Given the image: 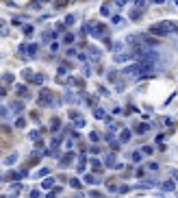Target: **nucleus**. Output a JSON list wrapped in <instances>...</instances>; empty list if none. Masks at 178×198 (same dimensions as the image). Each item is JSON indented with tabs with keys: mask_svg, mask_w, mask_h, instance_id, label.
I'll return each mask as SVG.
<instances>
[{
	"mask_svg": "<svg viewBox=\"0 0 178 198\" xmlns=\"http://www.w3.org/2000/svg\"><path fill=\"white\" fill-rule=\"evenodd\" d=\"M150 33L152 35H170V33H178V26L172 24V22H161V24H154V26H150Z\"/></svg>",
	"mask_w": 178,
	"mask_h": 198,
	"instance_id": "f257e3e1",
	"label": "nucleus"
},
{
	"mask_svg": "<svg viewBox=\"0 0 178 198\" xmlns=\"http://www.w3.org/2000/svg\"><path fill=\"white\" fill-rule=\"evenodd\" d=\"M39 105H44V107L52 105V91L50 89H41L39 91Z\"/></svg>",
	"mask_w": 178,
	"mask_h": 198,
	"instance_id": "f03ea898",
	"label": "nucleus"
},
{
	"mask_svg": "<svg viewBox=\"0 0 178 198\" xmlns=\"http://www.w3.org/2000/svg\"><path fill=\"white\" fill-rule=\"evenodd\" d=\"M141 74V65L139 63H135V65H128V68H124V76H139Z\"/></svg>",
	"mask_w": 178,
	"mask_h": 198,
	"instance_id": "7ed1b4c3",
	"label": "nucleus"
},
{
	"mask_svg": "<svg viewBox=\"0 0 178 198\" xmlns=\"http://www.w3.org/2000/svg\"><path fill=\"white\" fill-rule=\"evenodd\" d=\"M89 33H91L93 37H102V35H107V26H102V24L89 26Z\"/></svg>",
	"mask_w": 178,
	"mask_h": 198,
	"instance_id": "20e7f679",
	"label": "nucleus"
},
{
	"mask_svg": "<svg viewBox=\"0 0 178 198\" xmlns=\"http://www.w3.org/2000/svg\"><path fill=\"white\" fill-rule=\"evenodd\" d=\"M133 57H135L133 52H117L113 61H115V63H126V61H130V59H133Z\"/></svg>",
	"mask_w": 178,
	"mask_h": 198,
	"instance_id": "39448f33",
	"label": "nucleus"
},
{
	"mask_svg": "<svg viewBox=\"0 0 178 198\" xmlns=\"http://www.w3.org/2000/svg\"><path fill=\"white\" fill-rule=\"evenodd\" d=\"M17 94H20V96H24V98H29L31 96V94H29V87H26V85H17Z\"/></svg>",
	"mask_w": 178,
	"mask_h": 198,
	"instance_id": "423d86ee",
	"label": "nucleus"
},
{
	"mask_svg": "<svg viewBox=\"0 0 178 198\" xmlns=\"http://www.w3.org/2000/svg\"><path fill=\"white\" fill-rule=\"evenodd\" d=\"M72 159H74V153L63 155V157H61V166H63V168H65V166H70V161H72Z\"/></svg>",
	"mask_w": 178,
	"mask_h": 198,
	"instance_id": "0eeeda50",
	"label": "nucleus"
},
{
	"mask_svg": "<svg viewBox=\"0 0 178 198\" xmlns=\"http://www.w3.org/2000/svg\"><path fill=\"white\" fill-rule=\"evenodd\" d=\"M41 187H44V190H50V187H54V178L48 176L46 181H41Z\"/></svg>",
	"mask_w": 178,
	"mask_h": 198,
	"instance_id": "6e6552de",
	"label": "nucleus"
},
{
	"mask_svg": "<svg viewBox=\"0 0 178 198\" xmlns=\"http://www.w3.org/2000/svg\"><path fill=\"white\" fill-rule=\"evenodd\" d=\"M161 187L165 192H174L176 190V185H174V181H165V183H161Z\"/></svg>",
	"mask_w": 178,
	"mask_h": 198,
	"instance_id": "1a4fd4ad",
	"label": "nucleus"
},
{
	"mask_svg": "<svg viewBox=\"0 0 178 198\" xmlns=\"http://www.w3.org/2000/svg\"><path fill=\"white\" fill-rule=\"evenodd\" d=\"M130 135H133L130 131H122V135H119V144H126V141L130 139Z\"/></svg>",
	"mask_w": 178,
	"mask_h": 198,
	"instance_id": "9d476101",
	"label": "nucleus"
},
{
	"mask_svg": "<svg viewBox=\"0 0 178 198\" xmlns=\"http://www.w3.org/2000/svg\"><path fill=\"white\" fill-rule=\"evenodd\" d=\"M85 183H89V185H98L100 181H98V178L93 176V174H85Z\"/></svg>",
	"mask_w": 178,
	"mask_h": 198,
	"instance_id": "9b49d317",
	"label": "nucleus"
},
{
	"mask_svg": "<svg viewBox=\"0 0 178 198\" xmlns=\"http://www.w3.org/2000/svg\"><path fill=\"white\" fill-rule=\"evenodd\" d=\"M135 131H137L139 135H143V133H148V131H150V124H139V126H137Z\"/></svg>",
	"mask_w": 178,
	"mask_h": 198,
	"instance_id": "f8f14e48",
	"label": "nucleus"
},
{
	"mask_svg": "<svg viewBox=\"0 0 178 198\" xmlns=\"http://www.w3.org/2000/svg\"><path fill=\"white\" fill-rule=\"evenodd\" d=\"M93 118H98V120H100V118H107V116H104V109L96 107V109H93Z\"/></svg>",
	"mask_w": 178,
	"mask_h": 198,
	"instance_id": "ddd939ff",
	"label": "nucleus"
},
{
	"mask_svg": "<svg viewBox=\"0 0 178 198\" xmlns=\"http://www.w3.org/2000/svg\"><path fill=\"white\" fill-rule=\"evenodd\" d=\"M26 52H29V57H35V54H37V46H35V44L26 46Z\"/></svg>",
	"mask_w": 178,
	"mask_h": 198,
	"instance_id": "4468645a",
	"label": "nucleus"
},
{
	"mask_svg": "<svg viewBox=\"0 0 178 198\" xmlns=\"http://www.w3.org/2000/svg\"><path fill=\"white\" fill-rule=\"evenodd\" d=\"M91 166H93V170H96V172H102V163L98 161V159H91Z\"/></svg>",
	"mask_w": 178,
	"mask_h": 198,
	"instance_id": "2eb2a0df",
	"label": "nucleus"
},
{
	"mask_svg": "<svg viewBox=\"0 0 178 198\" xmlns=\"http://www.w3.org/2000/svg\"><path fill=\"white\" fill-rule=\"evenodd\" d=\"M111 50H115V52L124 50V44H122V42H117V44H111Z\"/></svg>",
	"mask_w": 178,
	"mask_h": 198,
	"instance_id": "dca6fc26",
	"label": "nucleus"
},
{
	"mask_svg": "<svg viewBox=\"0 0 178 198\" xmlns=\"http://www.w3.org/2000/svg\"><path fill=\"white\" fill-rule=\"evenodd\" d=\"M72 42H74V35L72 33H65L63 35V44H72Z\"/></svg>",
	"mask_w": 178,
	"mask_h": 198,
	"instance_id": "f3484780",
	"label": "nucleus"
},
{
	"mask_svg": "<svg viewBox=\"0 0 178 198\" xmlns=\"http://www.w3.org/2000/svg\"><path fill=\"white\" fill-rule=\"evenodd\" d=\"M33 81H35V83H39V85H41V83L46 81V76H44V74H33Z\"/></svg>",
	"mask_w": 178,
	"mask_h": 198,
	"instance_id": "a211bd4d",
	"label": "nucleus"
},
{
	"mask_svg": "<svg viewBox=\"0 0 178 198\" xmlns=\"http://www.w3.org/2000/svg\"><path fill=\"white\" fill-rule=\"evenodd\" d=\"M15 126H17V128H24V126H26V120H24V118H17V120H15Z\"/></svg>",
	"mask_w": 178,
	"mask_h": 198,
	"instance_id": "6ab92c4d",
	"label": "nucleus"
},
{
	"mask_svg": "<svg viewBox=\"0 0 178 198\" xmlns=\"http://www.w3.org/2000/svg\"><path fill=\"white\" fill-rule=\"evenodd\" d=\"M70 185L74 187V190H78V187H80V181H78V178H70Z\"/></svg>",
	"mask_w": 178,
	"mask_h": 198,
	"instance_id": "aec40b11",
	"label": "nucleus"
},
{
	"mask_svg": "<svg viewBox=\"0 0 178 198\" xmlns=\"http://www.w3.org/2000/svg\"><path fill=\"white\" fill-rule=\"evenodd\" d=\"M50 126H52V131H57L59 128V118H52L50 120Z\"/></svg>",
	"mask_w": 178,
	"mask_h": 198,
	"instance_id": "412c9836",
	"label": "nucleus"
},
{
	"mask_svg": "<svg viewBox=\"0 0 178 198\" xmlns=\"http://www.w3.org/2000/svg\"><path fill=\"white\" fill-rule=\"evenodd\" d=\"M113 24H115V26H122V24H124V20H122L119 15H113Z\"/></svg>",
	"mask_w": 178,
	"mask_h": 198,
	"instance_id": "4be33fe9",
	"label": "nucleus"
},
{
	"mask_svg": "<svg viewBox=\"0 0 178 198\" xmlns=\"http://www.w3.org/2000/svg\"><path fill=\"white\" fill-rule=\"evenodd\" d=\"M98 91H100V96H111V94H109V89H107V87H102V85L98 87Z\"/></svg>",
	"mask_w": 178,
	"mask_h": 198,
	"instance_id": "5701e85b",
	"label": "nucleus"
},
{
	"mask_svg": "<svg viewBox=\"0 0 178 198\" xmlns=\"http://www.w3.org/2000/svg\"><path fill=\"white\" fill-rule=\"evenodd\" d=\"M100 13H102V15H111V9H109V5H104V7H102V9H100Z\"/></svg>",
	"mask_w": 178,
	"mask_h": 198,
	"instance_id": "b1692460",
	"label": "nucleus"
},
{
	"mask_svg": "<svg viewBox=\"0 0 178 198\" xmlns=\"http://www.w3.org/2000/svg\"><path fill=\"white\" fill-rule=\"evenodd\" d=\"M107 79H109V81H117V72H115V70H111Z\"/></svg>",
	"mask_w": 178,
	"mask_h": 198,
	"instance_id": "393cba45",
	"label": "nucleus"
},
{
	"mask_svg": "<svg viewBox=\"0 0 178 198\" xmlns=\"http://www.w3.org/2000/svg\"><path fill=\"white\" fill-rule=\"evenodd\" d=\"M13 109H15V113H22V102H13Z\"/></svg>",
	"mask_w": 178,
	"mask_h": 198,
	"instance_id": "a878e982",
	"label": "nucleus"
},
{
	"mask_svg": "<svg viewBox=\"0 0 178 198\" xmlns=\"http://www.w3.org/2000/svg\"><path fill=\"white\" fill-rule=\"evenodd\" d=\"M15 159H17V153H11V155H9V157H7V163H13V161H15Z\"/></svg>",
	"mask_w": 178,
	"mask_h": 198,
	"instance_id": "bb28decb",
	"label": "nucleus"
},
{
	"mask_svg": "<svg viewBox=\"0 0 178 198\" xmlns=\"http://www.w3.org/2000/svg\"><path fill=\"white\" fill-rule=\"evenodd\" d=\"M89 139H91V141H98V139H100V133H96V131L89 133Z\"/></svg>",
	"mask_w": 178,
	"mask_h": 198,
	"instance_id": "cd10ccee",
	"label": "nucleus"
},
{
	"mask_svg": "<svg viewBox=\"0 0 178 198\" xmlns=\"http://www.w3.org/2000/svg\"><path fill=\"white\" fill-rule=\"evenodd\" d=\"M89 198H104V196H102L100 192H96V190H93V192H89Z\"/></svg>",
	"mask_w": 178,
	"mask_h": 198,
	"instance_id": "c85d7f7f",
	"label": "nucleus"
},
{
	"mask_svg": "<svg viewBox=\"0 0 178 198\" xmlns=\"http://www.w3.org/2000/svg\"><path fill=\"white\" fill-rule=\"evenodd\" d=\"M22 76H24V79H33V70H24Z\"/></svg>",
	"mask_w": 178,
	"mask_h": 198,
	"instance_id": "c756f323",
	"label": "nucleus"
},
{
	"mask_svg": "<svg viewBox=\"0 0 178 198\" xmlns=\"http://www.w3.org/2000/svg\"><path fill=\"white\" fill-rule=\"evenodd\" d=\"M133 161H135V163L141 161V153H133Z\"/></svg>",
	"mask_w": 178,
	"mask_h": 198,
	"instance_id": "7c9ffc66",
	"label": "nucleus"
},
{
	"mask_svg": "<svg viewBox=\"0 0 178 198\" xmlns=\"http://www.w3.org/2000/svg\"><path fill=\"white\" fill-rule=\"evenodd\" d=\"M70 118H72V120H78L80 113H78V111H70Z\"/></svg>",
	"mask_w": 178,
	"mask_h": 198,
	"instance_id": "2f4dec72",
	"label": "nucleus"
},
{
	"mask_svg": "<svg viewBox=\"0 0 178 198\" xmlns=\"http://www.w3.org/2000/svg\"><path fill=\"white\" fill-rule=\"evenodd\" d=\"M130 17H133V20H139V17H141V11H133V13H130Z\"/></svg>",
	"mask_w": 178,
	"mask_h": 198,
	"instance_id": "473e14b6",
	"label": "nucleus"
},
{
	"mask_svg": "<svg viewBox=\"0 0 178 198\" xmlns=\"http://www.w3.org/2000/svg\"><path fill=\"white\" fill-rule=\"evenodd\" d=\"M48 172H50V170H48V168H41V170H39V172H37V174H39V176H46V174H48Z\"/></svg>",
	"mask_w": 178,
	"mask_h": 198,
	"instance_id": "72a5a7b5",
	"label": "nucleus"
},
{
	"mask_svg": "<svg viewBox=\"0 0 178 198\" xmlns=\"http://www.w3.org/2000/svg\"><path fill=\"white\" fill-rule=\"evenodd\" d=\"M143 155H152V146H143Z\"/></svg>",
	"mask_w": 178,
	"mask_h": 198,
	"instance_id": "f704fd0d",
	"label": "nucleus"
},
{
	"mask_svg": "<svg viewBox=\"0 0 178 198\" xmlns=\"http://www.w3.org/2000/svg\"><path fill=\"white\" fill-rule=\"evenodd\" d=\"M29 137H31V139H39V131H33V133H31Z\"/></svg>",
	"mask_w": 178,
	"mask_h": 198,
	"instance_id": "c9c22d12",
	"label": "nucleus"
},
{
	"mask_svg": "<svg viewBox=\"0 0 178 198\" xmlns=\"http://www.w3.org/2000/svg\"><path fill=\"white\" fill-rule=\"evenodd\" d=\"M74 20H76V17H74V15H68V17H65V24H72Z\"/></svg>",
	"mask_w": 178,
	"mask_h": 198,
	"instance_id": "e433bc0d",
	"label": "nucleus"
},
{
	"mask_svg": "<svg viewBox=\"0 0 178 198\" xmlns=\"http://www.w3.org/2000/svg\"><path fill=\"white\" fill-rule=\"evenodd\" d=\"M33 33V26H24V35H31Z\"/></svg>",
	"mask_w": 178,
	"mask_h": 198,
	"instance_id": "4c0bfd02",
	"label": "nucleus"
},
{
	"mask_svg": "<svg viewBox=\"0 0 178 198\" xmlns=\"http://www.w3.org/2000/svg\"><path fill=\"white\" fill-rule=\"evenodd\" d=\"M5 81L7 83H13V74H5Z\"/></svg>",
	"mask_w": 178,
	"mask_h": 198,
	"instance_id": "58836bf2",
	"label": "nucleus"
},
{
	"mask_svg": "<svg viewBox=\"0 0 178 198\" xmlns=\"http://www.w3.org/2000/svg\"><path fill=\"white\" fill-rule=\"evenodd\" d=\"M89 150H91V153H93V155H98V153H100V146H91Z\"/></svg>",
	"mask_w": 178,
	"mask_h": 198,
	"instance_id": "ea45409f",
	"label": "nucleus"
},
{
	"mask_svg": "<svg viewBox=\"0 0 178 198\" xmlns=\"http://www.w3.org/2000/svg\"><path fill=\"white\" fill-rule=\"evenodd\" d=\"M148 168H150V170H158V163L152 161V163H148Z\"/></svg>",
	"mask_w": 178,
	"mask_h": 198,
	"instance_id": "a19ab883",
	"label": "nucleus"
},
{
	"mask_svg": "<svg viewBox=\"0 0 178 198\" xmlns=\"http://www.w3.org/2000/svg\"><path fill=\"white\" fill-rule=\"evenodd\" d=\"M7 111H9V109H5V107H0V118H5V116H7Z\"/></svg>",
	"mask_w": 178,
	"mask_h": 198,
	"instance_id": "79ce46f5",
	"label": "nucleus"
},
{
	"mask_svg": "<svg viewBox=\"0 0 178 198\" xmlns=\"http://www.w3.org/2000/svg\"><path fill=\"white\" fill-rule=\"evenodd\" d=\"M115 5H117V7H124V5H126V0H115Z\"/></svg>",
	"mask_w": 178,
	"mask_h": 198,
	"instance_id": "37998d69",
	"label": "nucleus"
},
{
	"mask_svg": "<svg viewBox=\"0 0 178 198\" xmlns=\"http://www.w3.org/2000/svg\"><path fill=\"white\" fill-rule=\"evenodd\" d=\"M172 178H176V181H178V170H172Z\"/></svg>",
	"mask_w": 178,
	"mask_h": 198,
	"instance_id": "c03bdc74",
	"label": "nucleus"
},
{
	"mask_svg": "<svg viewBox=\"0 0 178 198\" xmlns=\"http://www.w3.org/2000/svg\"><path fill=\"white\" fill-rule=\"evenodd\" d=\"M135 5L137 7H143V0H135Z\"/></svg>",
	"mask_w": 178,
	"mask_h": 198,
	"instance_id": "a18cd8bd",
	"label": "nucleus"
},
{
	"mask_svg": "<svg viewBox=\"0 0 178 198\" xmlns=\"http://www.w3.org/2000/svg\"><path fill=\"white\" fill-rule=\"evenodd\" d=\"M174 2H176V5H178V0H174Z\"/></svg>",
	"mask_w": 178,
	"mask_h": 198,
	"instance_id": "49530a36",
	"label": "nucleus"
}]
</instances>
